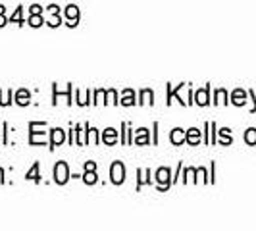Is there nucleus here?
Segmentation results:
<instances>
[{
    "instance_id": "1",
    "label": "nucleus",
    "mask_w": 256,
    "mask_h": 231,
    "mask_svg": "<svg viewBox=\"0 0 256 231\" xmlns=\"http://www.w3.org/2000/svg\"><path fill=\"white\" fill-rule=\"evenodd\" d=\"M54 180H56V183H60V185H64L66 181L70 180V170H68L66 162H58L54 166Z\"/></svg>"
},
{
    "instance_id": "2",
    "label": "nucleus",
    "mask_w": 256,
    "mask_h": 231,
    "mask_svg": "<svg viewBox=\"0 0 256 231\" xmlns=\"http://www.w3.org/2000/svg\"><path fill=\"white\" fill-rule=\"evenodd\" d=\"M110 178H112V181H114L116 185L124 183V180H126V170H124V164H122V162H114V164H112Z\"/></svg>"
},
{
    "instance_id": "3",
    "label": "nucleus",
    "mask_w": 256,
    "mask_h": 231,
    "mask_svg": "<svg viewBox=\"0 0 256 231\" xmlns=\"http://www.w3.org/2000/svg\"><path fill=\"white\" fill-rule=\"evenodd\" d=\"M183 139H185L183 129H174V133H172V142H174V144H180V142H183Z\"/></svg>"
},
{
    "instance_id": "4",
    "label": "nucleus",
    "mask_w": 256,
    "mask_h": 231,
    "mask_svg": "<svg viewBox=\"0 0 256 231\" xmlns=\"http://www.w3.org/2000/svg\"><path fill=\"white\" fill-rule=\"evenodd\" d=\"M64 141V131L62 129H54L52 131V146H56L58 142Z\"/></svg>"
},
{
    "instance_id": "5",
    "label": "nucleus",
    "mask_w": 256,
    "mask_h": 231,
    "mask_svg": "<svg viewBox=\"0 0 256 231\" xmlns=\"http://www.w3.org/2000/svg\"><path fill=\"white\" fill-rule=\"evenodd\" d=\"M168 178H170V172H168L166 168H160L158 170V174H156V180H158V183H168Z\"/></svg>"
},
{
    "instance_id": "6",
    "label": "nucleus",
    "mask_w": 256,
    "mask_h": 231,
    "mask_svg": "<svg viewBox=\"0 0 256 231\" xmlns=\"http://www.w3.org/2000/svg\"><path fill=\"white\" fill-rule=\"evenodd\" d=\"M104 142H110V144L116 142V131L114 129H106V131H104Z\"/></svg>"
},
{
    "instance_id": "7",
    "label": "nucleus",
    "mask_w": 256,
    "mask_h": 231,
    "mask_svg": "<svg viewBox=\"0 0 256 231\" xmlns=\"http://www.w3.org/2000/svg\"><path fill=\"white\" fill-rule=\"evenodd\" d=\"M187 139L191 142H196L198 139H200V133L196 131V129H189V133H187Z\"/></svg>"
},
{
    "instance_id": "8",
    "label": "nucleus",
    "mask_w": 256,
    "mask_h": 231,
    "mask_svg": "<svg viewBox=\"0 0 256 231\" xmlns=\"http://www.w3.org/2000/svg\"><path fill=\"white\" fill-rule=\"evenodd\" d=\"M38 164H35V166H33V170H31V172H29V174H27V180H33V181H38Z\"/></svg>"
},
{
    "instance_id": "9",
    "label": "nucleus",
    "mask_w": 256,
    "mask_h": 231,
    "mask_svg": "<svg viewBox=\"0 0 256 231\" xmlns=\"http://www.w3.org/2000/svg\"><path fill=\"white\" fill-rule=\"evenodd\" d=\"M40 24H42V18H40L38 14H33V18H31V26H33V27H38Z\"/></svg>"
},
{
    "instance_id": "10",
    "label": "nucleus",
    "mask_w": 256,
    "mask_h": 231,
    "mask_svg": "<svg viewBox=\"0 0 256 231\" xmlns=\"http://www.w3.org/2000/svg\"><path fill=\"white\" fill-rule=\"evenodd\" d=\"M85 183H96V174H94V172H92V174L87 172V174H85Z\"/></svg>"
},
{
    "instance_id": "11",
    "label": "nucleus",
    "mask_w": 256,
    "mask_h": 231,
    "mask_svg": "<svg viewBox=\"0 0 256 231\" xmlns=\"http://www.w3.org/2000/svg\"><path fill=\"white\" fill-rule=\"evenodd\" d=\"M68 16H70L72 20H74V18H76V20H77V16H79V12H77V8H76V6H68Z\"/></svg>"
},
{
    "instance_id": "12",
    "label": "nucleus",
    "mask_w": 256,
    "mask_h": 231,
    "mask_svg": "<svg viewBox=\"0 0 256 231\" xmlns=\"http://www.w3.org/2000/svg\"><path fill=\"white\" fill-rule=\"evenodd\" d=\"M27 92L26 90H20V92H18V102L20 104H27Z\"/></svg>"
},
{
    "instance_id": "13",
    "label": "nucleus",
    "mask_w": 256,
    "mask_h": 231,
    "mask_svg": "<svg viewBox=\"0 0 256 231\" xmlns=\"http://www.w3.org/2000/svg\"><path fill=\"white\" fill-rule=\"evenodd\" d=\"M139 142H146V129H139Z\"/></svg>"
},
{
    "instance_id": "14",
    "label": "nucleus",
    "mask_w": 256,
    "mask_h": 231,
    "mask_svg": "<svg viewBox=\"0 0 256 231\" xmlns=\"http://www.w3.org/2000/svg\"><path fill=\"white\" fill-rule=\"evenodd\" d=\"M246 141H248V142H254V141H256V133H254V129H250V131L246 133Z\"/></svg>"
}]
</instances>
